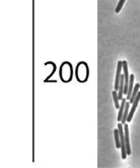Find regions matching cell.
Wrapping results in <instances>:
<instances>
[{
    "mask_svg": "<svg viewBox=\"0 0 140 168\" xmlns=\"http://www.w3.org/2000/svg\"><path fill=\"white\" fill-rule=\"evenodd\" d=\"M73 76V67L69 62H63L60 67V78L64 83L71 81Z\"/></svg>",
    "mask_w": 140,
    "mask_h": 168,
    "instance_id": "1",
    "label": "cell"
},
{
    "mask_svg": "<svg viewBox=\"0 0 140 168\" xmlns=\"http://www.w3.org/2000/svg\"><path fill=\"white\" fill-rule=\"evenodd\" d=\"M88 74H90V70H88V66L85 62H79L76 66V70H75V75L76 79H78L80 83H84L88 79Z\"/></svg>",
    "mask_w": 140,
    "mask_h": 168,
    "instance_id": "2",
    "label": "cell"
},
{
    "mask_svg": "<svg viewBox=\"0 0 140 168\" xmlns=\"http://www.w3.org/2000/svg\"><path fill=\"white\" fill-rule=\"evenodd\" d=\"M139 101H140V91H139V93L137 94V96L135 97L134 101L132 102V107H131V109H130V111H129L128 118H127V121H128V122H130L131 120H132V118H133V114H134L136 108H137V106H138V104H139Z\"/></svg>",
    "mask_w": 140,
    "mask_h": 168,
    "instance_id": "3",
    "label": "cell"
},
{
    "mask_svg": "<svg viewBox=\"0 0 140 168\" xmlns=\"http://www.w3.org/2000/svg\"><path fill=\"white\" fill-rule=\"evenodd\" d=\"M122 68H123V61H119L117 66V72H116V79H115V90H119L120 79L122 76Z\"/></svg>",
    "mask_w": 140,
    "mask_h": 168,
    "instance_id": "4",
    "label": "cell"
},
{
    "mask_svg": "<svg viewBox=\"0 0 140 168\" xmlns=\"http://www.w3.org/2000/svg\"><path fill=\"white\" fill-rule=\"evenodd\" d=\"M124 134H125V144H126L127 154L131 155V147H130V140H129V127L128 125H124Z\"/></svg>",
    "mask_w": 140,
    "mask_h": 168,
    "instance_id": "5",
    "label": "cell"
},
{
    "mask_svg": "<svg viewBox=\"0 0 140 168\" xmlns=\"http://www.w3.org/2000/svg\"><path fill=\"white\" fill-rule=\"evenodd\" d=\"M127 99H125V98H123L122 102H121L120 104V108H119V113H118V121H121L122 120V117H123V113H124V110H125V106H126V103H127Z\"/></svg>",
    "mask_w": 140,
    "mask_h": 168,
    "instance_id": "6",
    "label": "cell"
},
{
    "mask_svg": "<svg viewBox=\"0 0 140 168\" xmlns=\"http://www.w3.org/2000/svg\"><path fill=\"white\" fill-rule=\"evenodd\" d=\"M133 86H134V75H130V81H129V88H128V93H127V99L130 101L132 92H133Z\"/></svg>",
    "mask_w": 140,
    "mask_h": 168,
    "instance_id": "7",
    "label": "cell"
},
{
    "mask_svg": "<svg viewBox=\"0 0 140 168\" xmlns=\"http://www.w3.org/2000/svg\"><path fill=\"white\" fill-rule=\"evenodd\" d=\"M129 107H130V103H126V106H125V110H124V113H123V117H122V120H121V122L125 125L127 121V118H128V114H129Z\"/></svg>",
    "mask_w": 140,
    "mask_h": 168,
    "instance_id": "8",
    "label": "cell"
},
{
    "mask_svg": "<svg viewBox=\"0 0 140 168\" xmlns=\"http://www.w3.org/2000/svg\"><path fill=\"white\" fill-rule=\"evenodd\" d=\"M114 137H115V144L117 148L121 147V141H120V134H119V129H115L114 130Z\"/></svg>",
    "mask_w": 140,
    "mask_h": 168,
    "instance_id": "9",
    "label": "cell"
},
{
    "mask_svg": "<svg viewBox=\"0 0 140 168\" xmlns=\"http://www.w3.org/2000/svg\"><path fill=\"white\" fill-rule=\"evenodd\" d=\"M113 98H114V102H115V108L119 109L120 108V103H119V96H118V91L115 90L113 91Z\"/></svg>",
    "mask_w": 140,
    "mask_h": 168,
    "instance_id": "10",
    "label": "cell"
},
{
    "mask_svg": "<svg viewBox=\"0 0 140 168\" xmlns=\"http://www.w3.org/2000/svg\"><path fill=\"white\" fill-rule=\"evenodd\" d=\"M139 89H140V85H139V84H136V85H135V87H134V89H133V92H132L131 99H130V102H131V103H132V102L134 101L135 97L137 96V94L139 93Z\"/></svg>",
    "mask_w": 140,
    "mask_h": 168,
    "instance_id": "11",
    "label": "cell"
},
{
    "mask_svg": "<svg viewBox=\"0 0 140 168\" xmlns=\"http://www.w3.org/2000/svg\"><path fill=\"white\" fill-rule=\"evenodd\" d=\"M125 1H126V0H120V1L118 2L117 7H116V9H115L116 13H119V12H120V10L122 9V7H123V5H124Z\"/></svg>",
    "mask_w": 140,
    "mask_h": 168,
    "instance_id": "12",
    "label": "cell"
}]
</instances>
